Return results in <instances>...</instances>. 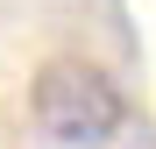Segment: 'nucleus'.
Masks as SVG:
<instances>
[{
	"mask_svg": "<svg viewBox=\"0 0 156 149\" xmlns=\"http://www.w3.org/2000/svg\"><path fill=\"white\" fill-rule=\"evenodd\" d=\"M29 107H36V128L50 142H64V149H99V142H114L121 121H128L121 85L92 57H50L36 71V85H29Z\"/></svg>",
	"mask_w": 156,
	"mask_h": 149,
	"instance_id": "f257e3e1",
	"label": "nucleus"
}]
</instances>
